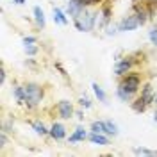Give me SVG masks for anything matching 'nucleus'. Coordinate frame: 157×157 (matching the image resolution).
Masks as SVG:
<instances>
[{
  "label": "nucleus",
  "instance_id": "nucleus-11",
  "mask_svg": "<svg viewBox=\"0 0 157 157\" xmlns=\"http://www.w3.org/2000/svg\"><path fill=\"white\" fill-rule=\"evenodd\" d=\"M104 132H107V134H116V125L114 123H111V121H104Z\"/></svg>",
  "mask_w": 157,
  "mask_h": 157
},
{
  "label": "nucleus",
  "instance_id": "nucleus-18",
  "mask_svg": "<svg viewBox=\"0 0 157 157\" xmlns=\"http://www.w3.org/2000/svg\"><path fill=\"white\" fill-rule=\"evenodd\" d=\"M93 130L95 132H104V123H93Z\"/></svg>",
  "mask_w": 157,
  "mask_h": 157
},
{
  "label": "nucleus",
  "instance_id": "nucleus-6",
  "mask_svg": "<svg viewBox=\"0 0 157 157\" xmlns=\"http://www.w3.org/2000/svg\"><path fill=\"white\" fill-rule=\"evenodd\" d=\"M50 134H52V137H56V139H61V137H64V127L59 125V123H54Z\"/></svg>",
  "mask_w": 157,
  "mask_h": 157
},
{
  "label": "nucleus",
  "instance_id": "nucleus-20",
  "mask_svg": "<svg viewBox=\"0 0 157 157\" xmlns=\"http://www.w3.org/2000/svg\"><path fill=\"white\" fill-rule=\"evenodd\" d=\"M80 2H82V6H84V4H86V6H91V4H97L98 0H80Z\"/></svg>",
  "mask_w": 157,
  "mask_h": 157
},
{
  "label": "nucleus",
  "instance_id": "nucleus-2",
  "mask_svg": "<svg viewBox=\"0 0 157 157\" xmlns=\"http://www.w3.org/2000/svg\"><path fill=\"white\" fill-rule=\"evenodd\" d=\"M23 89H25V100L23 102H29L30 105H36L39 100H41V97H43L39 86H36V84H29V86H25Z\"/></svg>",
  "mask_w": 157,
  "mask_h": 157
},
{
  "label": "nucleus",
  "instance_id": "nucleus-14",
  "mask_svg": "<svg viewBox=\"0 0 157 157\" xmlns=\"http://www.w3.org/2000/svg\"><path fill=\"white\" fill-rule=\"evenodd\" d=\"M145 104H147V100H145V98H139L137 104H134V109H136V111H143V109H145Z\"/></svg>",
  "mask_w": 157,
  "mask_h": 157
},
{
  "label": "nucleus",
  "instance_id": "nucleus-22",
  "mask_svg": "<svg viewBox=\"0 0 157 157\" xmlns=\"http://www.w3.org/2000/svg\"><path fill=\"white\" fill-rule=\"evenodd\" d=\"M36 47H27V54H30V56H32V54H36Z\"/></svg>",
  "mask_w": 157,
  "mask_h": 157
},
{
  "label": "nucleus",
  "instance_id": "nucleus-10",
  "mask_svg": "<svg viewBox=\"0 0 157 157\" xmlns=\"http://www.w3.org/2000/svg\"><path fill=\"white\" fill-rule=\"evenodd\" d=\"M34 14H36V21L43 27L45 25V14H43V11L39 9V7H34Z\"/></svg>",
  "mask_w": 157,
  "mask_h": 157
},
{
  "label": "nucleus",
  "instance_id": "nucleus-23",
  "mask_svg": "<svg viewBox=\"0 0 157 157\" xmlns=\"http://www.w3.org/2000/svg\"><path fill=\"white\" fill-rule=\"evenodd\" d=\"M16 2H18V4H23V2H25V0H16Z\"/></svg>",
  "mask_w": 157,
  "mask_h": 157
},
{
  "label": "nucleus",
  "instance_id": "nucleus-17",
  "mask_svg": "<svg viewBox=\"0 0 157 157\" xmlns=\"http://www.w3.org/2000/svg\"><path fill=\"white\" fill-rule=\"evenodd\" d=\"M148 38H150V41H152L154 45H157V29H152V30H150Z\"/></svg>",
  "mask_w": 157,
  "mask_h": 157
},
{
  "label": "nucleus",
  "instance_id": "nucleus-8",
  "mask_svg": "<svg viewBox=\"0 0 157 157\" xmlns=\"http://www.w3.org/2000/svg\"><path fill=\"white\" fill-rule=\"evenodd\" d=\"M54 20L57 21V23H61V25H66L68 21H66V18H64V14H63V11L61 9H54Z\"/></svg>",
  "mask_w": 157,
  "mask_h": 157
},
{
  "label": "nucleus",
  "instance_id": "nucleus-13",
  "mask_svg": "<svg viewBox=\"0 0 157 157\" xmlns=\"http://www.w3.org/2000/svg\"><path fill=\"white\" fill-rule=\"evenodd\" d=\"M93 91H95V95L98 97V100H100V102H104V100H105V93L102 91V88H100L98 84H93Z\"/></svg>",
  "mask_w": 157,
  "mask_h": 157
},
{
  "label": "nucleus",
  "instance_id": "nucleus-5",
  "mask_svg": "<svg viewBox=\"0 0 157 157\" xmlns=\"http://www.w3.org/2000/svg\"><path fill=\"white\" fill-rule=\"evenodd\" d=\"M70 9V14H73V16H77L78 13H80V9H82V2L80 0H71L68 6Z\"/></svg>",
  "mask_w": 157,
  "mask_h": 157
},
{
  "label": "nucleus",
  "instance_id": "nucleus-15",
  "mask_svg": "<svg viewBox=\"0 0 157 157\" xmlns=\"http://www.w3.org/2000/svg\"><path fill=\"white\" fill-rule=\"evenodd\" d=\"M134 152H136V154H141V155H155V152H152V150H145V148H136Z\"/></svg>",
  "mask_w": 157,
  "mask_h": 157
},
{
  "label": "nucleus",
  "instance_id": "nucleus-21",
  "mask_svg": "<svg viewBox=\"0 0 157 157\" xmlns=\"http://www.w3.org/2000/svg\"><path fill=\"white\" fill-rule=\"evenodd\" d=\"M34 41H36L34 38H25V39H23V43H25V47H27V45H30V43H34Z\"/></svg>",
  "mask_w": 157,
  "mask_h": 157
},
{
  "label": "nucleus",
  "instance_id": "nucleus-12",
  "mask_svg": "<svg viewBox=\"0 0 157 157\" xmlns=\"http://www.w3.org/2000/svg\"><path fill=\"white\" fill-rule=\"evenodd\" d=\"M130 68V61H123V63H120L116 66V73L118 75H121L123 71H127V70Z\"/></svg>",
  "mask_w": 157,
  "mask_h": 157
},
{
  "label": "nucleus",
  "instance_id": "nucleus-4",
  "mask_svg": "<svg viewBox=\"0 0 157 157\" xmlns=\"http://www.w3.org/2000/svg\"><path fill=\"white\" fill-rule=\"evenodd\" d=\"M59 113H61V116L63 118H70L71 116V113H73L71 104H70V102H61V104H59Z\"/></svg>",
  "mask_w": 157,
  "mask_h": 157
},
{
  "label": "nucleus",
  "instance_id": "nucleus-16",
  "mask_svg": "<svg viewBox=\"0 0 157 157\" xmlns=\"http://www.w3.org/2000/svg\"><path fill=\"white\" fill-rule=\"evenodd\" d=\"M32 127L36 128V132H38V134H47V130H45V125H43V123H34Z\"/></svg>",
  "mask_w": 157,
  "mask_h": 157
},
{
  "label": "nucleus",
  "instance_id": "nucleus-25",
  "mask_svg": "<svg viewBox=\"0 0 157 157\" xmlns=\"http://www.w3.org/2000/svg\"><path fill=\"white\" fill-rule=\"evenodd\" d=\"M155 121H157V114H155Z\"/></svg>",
  "mask_w": 157,
  "mask_h": 157
},
{
  "label": "nucleus",
  "instance_id": "nucleus-1",
  "mask_svg": "<svg viewBox=\"0 0 157 157\" xmlns=\"http://www.w3.org/2000/svg\"><path fill=\"white\" fill-rule=\"evenodd\" d=\"M137 86H139V78H137L136 75H130V77H127L125 80H123L121 88L118 89V95H120V98L127 102L128 98H130V95H132V93L137 89Z\"/></svg>",
  "mask_w": 157,
  "mask_h": 157
},
{
  "label": "nucleus",
  "instance_id": "nucleus-19",
  "mask_svg": "<svg viewBox=\"0 0 157 157\" xmlns=\"http://www.w3.org/2000/svg\"><path fill=\"white\" fill-rule=\"evenodd\" d=\"M80 104H82L84 107H89V105H91V104H89V100H88V98H80Z\"/></svg>",
  "mask_w": 157,
  "mask_h": 157
},
{
  "label": "nucleus",
  "instance_id": "nucleus-7",
  "mask_svg": "<svg viewBox=\"0 0 157 157\" xmlns=\"http://www.w3.org/2000/svg\"><path fill=\"white\" fill-rule=\"evenodd\" d=\"M89 139H91L95 145H107V137L100 136V132H93V134L89 136Z\"/></svg>",
  "mask_w": 157,
  "mask_h": 157
},
{
  "label": "nucleus",
  "instance_id": "nucleus-24",
  "mask_svg": "<svg viewBox=\"0 0 157 157\" xmlns=\"http://www.w3.org/2000/svg\"><path fill=\"white\" fill-rule=\"evenodd\" d=\"M154 100H155V104H157V95H155V98H154Z\"/></svg>",
  "mask_w": 157,
  "mask_h": 157
},
{
  "label": "nucleus",
  "instance_id": "nucleus-9",
  "mask_svg": "<svg viewBox=\"0 0 157 157\" xmlns=\"http://www.w3.org/2000/svg\"><path fill=\"white\" fill-rule=\"evenodd\" d=\"M84 137H86L84 128H77V130H75V134H73V136H70V141H71V143H75V141H80V139H84Z\"/></svg>",
  "mask_w": 157,
  "mask_h": 157
},
{
  "label": "nucleus",
  "instance_id": "nucleus-3",
  "mask_svg": "<svg viewBox=\"0 0 157 157\" xmlns=\"http://www.w3.org/2000/svg\"><path fill=\"white\" fill-rule=\"evenodd\" d=\"M139 25V18L137 16H127L120 23V30H134Z\"/></svg>",
  "mask_w": 157,
  "mask_h": 157
}]
</instances>
